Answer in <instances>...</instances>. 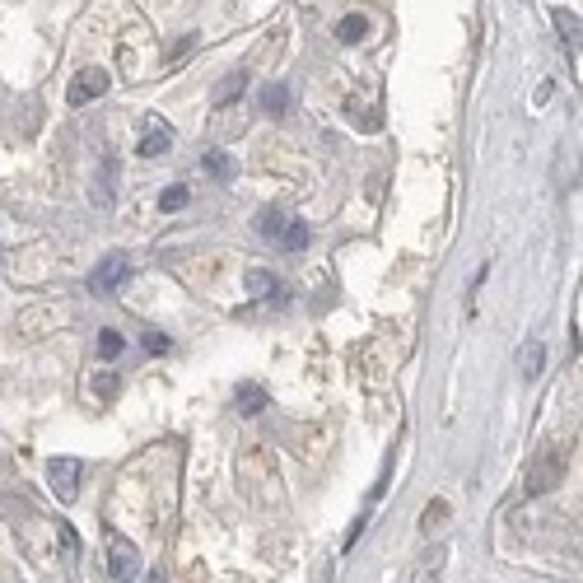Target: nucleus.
<instances>
[{"label":"nucleus","instance_id":"1","mask_svg":"<svg viewBox=\"0 0 583 583\" xmlns=\"http://www.w3.org/2000/svg\"><path fill=\"white\" fill-rule=\"evenodd\" d=\"M565 466H569V453L565 448H547L537 462H532V472H527V495H547L565 481Z\"/></svg>","mask_w":583,"mask_h":583},{"label":"nucleus","instance_id":"2","mask_svg":"<svg viewBox=\"0 0 583 583\" xmlns=\"http://www.w3.org/2000/svg\"><path fill=\"white\" fill-rule=\"evenodd\" d=\"M140 551L131 547L127 537H117V532H107V574L117 578V583H136L140 578Z\"/></svg>","mask_w":583,"mask_h":583},{"label":"nucleus","instance_id":"3","mask_svg":"<svg viewBox=\"0 0 583 583\" xmlns=\"http://www.w3.org/2000/svg\"><path fill=\"white\" fill-rule=\"evenodd\" d=\"M80 476H85L80 457H52L47 462V481H52V490H56L61 504H70L75 495H80Z\"/></svg>","mask_w":583,"mask_h":583},{"label":"nucleus","instance_id":"4","mask_svg":"<svg viewBox=\"0 0 583 583\" xmlns=\"http://www.w3.org/2000/svg\"><path fill=\"white\" fill-rule=\"evenodd\" d=\"M107 70H98V66H89V70H80L70 80V89H66V98H70V107H85V103H94V98H103L107 94Z\"/></svg>","mask_w":583,"mask_h":583},{"label":"nucleus","instance_id":"5","mask_svg":"<svg viewBox=\"0 0 583 583\" xmlns=\"http://www.w3.org/2000/svg\"><path fill=\"white\" fill-rule=\"evenodd\" d=\"M127 276H131V261H127V257H107V261L94 271V276H89V290H94V294H107V290L122 285Z\"/></svg>","mask_w":583,"mask_h":583},{"label":"nucleus","instance_id":"6","mask_svg":"<svg viewBox=\"0 0 583 583\" xmlns=\"http://www.w3.org/2000/svg\"><path fill=\"white\" fill-rule=\"evenodd\" d=\"M541 364H547V345H541L537 336H527V341L518 345V378H523V383H537Z\"/></svg>","mask_w":583,"mask_h":583},{"label":"nucleus","instance_id":"7","mask_svg":"<svg viewBox=\"0 0 583 583\" xmlns=\"http://www.w3.org/2000/svg\"><path fill=\"white\" fill-rule=\"evenodd\" d=\"M169 149H173V131H169L164 122H154V127L140 136V145H136L140 159H159V154H169Z\"/></svg>","mask_w":583,"mask_h":583},{"label":"nucleus","instance_id":"8","mask_svg":"<svg viewBox=\"0 0 583 583\" xmlns=\"http://www.w3.org/2000/svg\"><path fill=\"white\" fill-rule=\"evenodd\" d=\"M243 285H248V294H252V299L285 303V285H281L276 276H266V271H248V276H243Z\"/></svg>","mask_w":583,"mask_h":583},{"label":"nucleus","instance_id":"9","mask_svg":"<svg viewBox=\"0 0 583 583\" xmlns=\"http://www.w3.org/2000/svg\"><path fill=\"white\" fill-rule=\"evenodd\" d=\"M233 411H239V415H261L266 411V393L252 387V383H243L239 393H233Z\"/></svg>","mask_w":583,"mask_h":583},{"label":"nucleus","instance_id":"10","mask_svg":"<svg viewBox=\"0 0 583 583\" xmlns=\"http://www.w3.org/2000/svg\"><path fill=\"white\" fill-rule=\"evenodd\" d=\"M257 103H261V112H271V117H281V112H290L294 94H290V85H266Z\"/></svg>","mask_w":583,"mask_h":583},{"label":"nucleus","instance_id":"11","mask_svg":"<svg viewBox=\"0 0 583 583\" xmlns=\"http://www.w3.org/2000/svg\"><path fill=\"white\" fill-rule=\"evenodd\" d=\"M444 560H448V547H435L430 556H424V565L415 569V578H411V583H435V578H439V569H444Z\"/></svg>","mask_w":583,"mask_h":583},{"label":"nucleus","instance_id":"12","mask_svg":"<svg viewBox=\"0 0 583 583\" xmlns=\"http://www.w3.org/2000/svg\"><path fill=\"white\" fill-rule=\"evenodd\" d=\"M364 33H369V15H345V19L336 24V37H341V43H360Z\"/></svg>","mask_w":583,"mask_h":583},{"label":"nucleus","instance_id":"13","mask_svg":"<svg viewBox=\"0 0 583 583\" xmlns=\"http://www.w3.org/2000/svg\"><path fill=\"white\" fill-rule=\"evenodd\" d=\"M551 19H556V28H560V37H565V47L578 52V15H574V10H556Z\"/></svg>","mask_w":583,"mask_h":583},{"label":"nucleus","instance_id":"14","mask_svg":"<svg viewBox=\"0 0 583 583\" xmlns=\"http://www.w3.org/2000/svg\"><path fill=\"white\" fill-rule=\"evenodd\" d=\"M285 224H290V220H285L281 210H261V215H257V233H261V239H281Z\"/></svg>","mask_w":583,"mask_h":583},{"label":"nucleus","instance_id":"15","mask_svg":"<svg viewBox=\"0 0 583 583\" xmlns=\"http://www.w3.org/2000/svg\"><path fill=\"white\" fill-rule=\"evenodd\" d=\"M122 350H127V336H122V332H112V327L98 332V355H103V360H117Z\"/></svg>","mask_w":583,"mask_h":583},{"label":"nucleus","instance_id":"16","mask_svg":"<svg viewBox=\"0 0 583 583\" xmlns=\"http://www.w3.org/2000/svg\"><path fill=\"white\" fill-rule=\"evenodd\" d=\"M276 243H285L290 252H299V248H308V224H303V220H290V224H285V233H281V239H276Z\"/></svg>","mask_w":583,"mask_h":583},{"label":"nucleus","instance_id":"17","mask_svg":"<svg viewBox=\"0 0 583 583\" xmlns=\"http://www.w3.org/2000/svg\"><path fill=\"white\" fill-rule=\"evenodd\" d=\"M187 201H191V191H187V187L178 182V187H169L164 197H159V210H182Z\"/></svg>","mask_w":583,"mask_h":583},{"label":"nucleus","instance_id":"18","mask_svg":"<svg viewBox=\"0 0 583 583\" xmlns=\"http://www.w3.org/2000/svg\"><path fill=\"white\" fill-rule=\"evenodd\" d=\"M243 89H248V75H243V70H239V75H233V80H229V85H224V89H220V98H215V107H224V103H229V98H239V94H243Z\"/></svg>","mask_w":583,"mask_h":583},{"label":"nucleus","instance_id":"19","mask_svg":"<svg viewBox=\"0 0 583 583\" xmlns=\"http://www.w3.org/2000/svg\"><path fill=\"white\" fill-rule=\"evenodd\" d=\"M229 169H233V164H229V154H220V149H210V154H206V173H210V178H229Z\"/></svg>","mask_w":583,"mask_h":583},{"label":"nucleus","instance_id":"20","mask_svg":"<svg viewBox=\"0 0 583 583\" xmlns=\"http://www.w3.org/2000/svg\"><path fill=\"white\" fill-rule=\"evenodd\" d=\"M145 350H149V355H169V350H173V341L164 336V332H145V341H140Z\"/></svg>","mask_w":583,"mask_h":583},{"label":"nucleus","instance_id":"21","mask_svg":"<svg viewBox=\"0 0 583 583\" xmlns=\"http://www.w3.org/2000/svg\"><path fill=\"white\" fill-rule=\"evenodd\" d=\"M444 514H448V504H444V499H435V504H430V514L420 518V527H435V523H439Z\"/></svg>","mask_w":583,"mask_h":583},{"label":"nucleus","instance_id":"22","mask_svg":"<svg viewBox=\"0 0 583 583\" xmlns=\"http://www.w3.org/2000/svg\"><path fill=\"white\" fill-rule=\"evenodd\" d=\"M364 523H369V518H355V523H350V532H345V551H350V547H355V541L364 537Z\"/></svg>","mask_w":583,"mask_h":583},{"label":"nucleus","instance_id":"23","mask_svg":"<svg viewBox=\"0 0 583 583\" xmlns=\"http://www.w3.org/2000/svg\"><path fill=\"white\" fill-rule=\"evenodd\" d=\"M98 393H103V397H112V393H117V378H112V373H107V378H98Z\"/></svg>","mask_w":583,"mask_h":583}]
</instances>
